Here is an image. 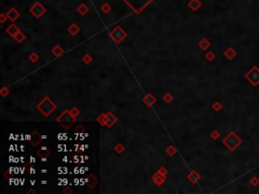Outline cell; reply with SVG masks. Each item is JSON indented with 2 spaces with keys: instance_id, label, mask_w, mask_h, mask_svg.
<instances>
[{
  "instance_id": "6da1fadb",
  "label": "cell",
  "mask_w": 259,
  "mask_h": 194,
  "mask_svg": "<svg viewBox=\"0 0 259 194\" xmlns=\"http://www.w3.org/2000/svg\"><path fill=\"white\" fill-rule=\"evenodd\" d=\"M57 105L51 100V98L45 97L39 104L37 105V108L40 112H42L45 116H49L51 113L56 109Z\"/></svg>"
},
{
  "instance_id": "7a4b0ae2",
  "label": "cell",
  "mask_w": 259,
  "mask_h": 194,
  "mask_svg": "<svg viewBox=\"0 0 259 194\" xmlns=\"http://www.w3.org/2000/svg\"><path fill=\"white\" fill-rule=\"evenodd\" d=\"M223 143L231 151V152H234V151L242 143V140H241L234 132H231L227 137L223 140Z\"/></svg>"
},
{
  "instance_id": "3957f363",
  "label": "cell",
  "mask_w": 259,
  "mask_h": 194,
  "mask_svg": "<svg viewBox=\"0 0 259 194\" xmlns=\"http://www.w3.org/2000/svg\"><path fill=\"white\" fill-rule=\"evenodd\" d=\"M57 122H59L63 127L69 128L70 125H71L73 122H76V118L72 116V114L70 113V110H64V111L60 114V116L57 117Z\"/></svg>"
},
{
  "instance_id": "277c9868",
  "label": "cell",
  "mask_w": 259,
  "mask_h": 194,
  "mask_svg": "<svg viewBox=\"0 0 259 194\" xmlns=\"http://www.w3.org/2000/svg\"><path fill=\"white\" fill-rule=\"evenodd\" d=\"M244 77L250 82L252 86L259 85V68L257 66H253L249 71L244 75Z\"/></svg>"
},
{
  "instance_id": "5b68a950",
  "label": "cell",
  "mask_w": 259,
  "mask_h": 194,
  "mask_svg": "<svg viewBox=\"0 0 259 194\" xmlns=\"http://www.w3.org/2000/svg\"><path fill=\"white\" fill-rule=\"evenodd\" d=\"M127 32H125L124 29L120 26H117L115 29L109 34V37L114 40V42H115L117 44H120V42H123L124 40L127 37Z\"/></svg>"
},
{
  "instance_id": "8992f818",
  "label": "cell",
  "mask_w": 259,
  "mask_h": 194,
  "mask_svg": "<svg viewBox=\"0 0 259 194\" xmlns=\"http://www.w3.org/2000/svg\"><path fill=\"white\" fill-rule=\"evenodd\" d=\"M29 12H31V13L34 17H36V18H40V17H41L43 14L46 12V8H45V7L43 6L39 1H37L36 3H34V5L31 7Z\"/></svg>"
},
{
  "instance_id": "52a82bcc",
  "label": "cell",
  "mask_w": 259,
  "mask_h": 194,
  "mask_svg": "<svg viewBox=\"0 0 259 194\" xmlns=\"http://www.w3.org/2000/svg\"><path fill=\"white\" fill-rule=\"evenodd\" d=\"M42 141H43L42 135H40L37 130H34L32 133V135H31V140H29V142H31L32 145L34 146V147H37V146L42 142Z\"/></svg>"
},
{
  "instance_id": "ba28073f",
  "label": "cell",
  "mask_w": 259,
  "mask_h": 194,
  "mask_svg": "<svg viewBox=\"0 0 259 194\" xmlns=\"http://www.w3.org/2000/svg\"><path fill=\"white\" fill-rule=\"evenodd\" d=\"M165 179H166V175H163L162 173H160L159 171H158V172L153 176V182L157 186H161L164 183Z\"/></svg>"
},
{
  "instance_id": "9c48e42d",
  "label": "cell",
  "mask_w": 259,
  "mask_h": 194,
  "mask_svg": "<svg viewBox=\"0 0 259 194\" xmlns=\"http://www.w3.org/2000/svg\"><path fill=\"white\" fill-rule=\"evenodd\" d=\"M156 101H157L156 97L153 96V95L151 94V93H148V94L146 95L144 98H143V102H144L148 107H151Z\"/></svg>"
},
{
  "instance_id": "30bf717a",
  "label": "cell",
  "mask_w": 259,
  "mask_h": 194,
  "mask_svg": "<svg viewBox=\"0 0 259 194\" xmlns=\"http://www.w3.org/2000/svg\"><path fill=\"white\" fill-rule=\"evenodd\" d=\"M6 16L8 17L9 20L15 21L16 19L21 16V13H19V12L17 11L15 8H11V9H9V11L6 13Z\"/></svg>"
},
{
  "instance_id": "8fae6325",
  "label": "cell",
  "mask_w": 259,
  "mask_h": 194,
  "mask_svg": "<svg viewBox=\"0 0 259 194\" xmlns=\"http://www.w3.org/2000/svg\"><path fill=\"white\" fill-rule=\"evenodd\" d=\"M19 31H21V29H19L18 27H17L14 23L10 24V26H9L6 29V32H7V34H8L10 37H15Z\"/></svg>"
},
{
  "instance_id": "7c38bea8",
  "label": "cell",
  "mask_w": 259,
  "mask_h": 194,
  "mask_svg": "<svg viewBox=\"0 0 259 194\" xmlns=\"http://www.w3.org/2000/svg\"><path fill=\"white\" fill-rule=\"evenodd\" d=\"M117 122V118L115 117L112 112L109 111L106 113V127H112Z\"/></svg>"
},
{
  "instance_id": "4fadbf2b",
  "label": "cell",
  "mask_w": 259,
  "mask_h": 194,
  "mask_svg": "<svg viewBox=\"0 0 259 194\" xmlns=\"http://www.w3.org/2000/svg\"><path fill=\"white\" fill-rule=\"evenodd\" d=\"M187 179H188V180H189L191 183L195 184L197 182H198V180H200V175L197 172V171H191V172H190L189 174H188Z\"/></svg>"
},
{
  "instance_id": "5bb4252c",
  "label": "cell",
  "mask_w": 259,
  "mask_h": 194,
  "mask_svg": "<svg viewBox=\"0 0 259 194\" xmlns=\"http://www.w3.org/2000/svg\"><path fill=\"white\" fill-rule=\"evenodd\" d=\"M50 154H51V152H50L49 149L47 147H42L40 150L37 151V155L40 158H48L50 156Z\"/></svg>"
},
{
  "instance_id": "9a60e30c",
  "label": "cell",
  "mask_w": 259,
  "mask_h": 194,
  "mask_svg": "<svg viewBox=\"0 0 259 194\" xmlns=\"http://www.w3.org/2000/svg\"><path fill=\"white\" fill-rule=\"evenodd\" d=\"M200 6H202V2H200V0H190V1L188 2V7L193 11L198 10V8H200Z\"/></svg>"
},
{
  "instance_id": "2e32d148",
  "label": "cell",
  "mask_w": 259,
  "mask_h": 194,
  "mask_svg": "<svg viewBox=\"0 0 259 194\" xmlns=\"http://www.w3.org/2000/svg\"><path fill=\"white\" fill-rule=\"evenodd\" d=\"M224 55H225V57L227 58L228 60H233L234 58L237 56V52H236L233 48H228L225 51V53H224Z\"/></svg>"
},
{
  "instance_id": "e0dca14e",
  "label": "cell",
  "mask_w": 259,
  "mask_h": 194,
  "mask_svg": "<svg viewBox=\"0 0 259 194\" xmlns=\"http://www.w3.org/2000/svg\"><path fill=\"white\" fill-rule=\"evenodd\" d=\"M97 183H98L97 178L95 177L93 174H90V175L88 176V178H87V184H88V187L89 188H93Z\"/></svg>"
},
{
  "instance_id": "ac0fdd59",
  "label": "cell",
  "mask_w": 259,
  "mask_h": 194,
  "mask_svg": "<svg viewBox=\"0 0 259 194\" xmlns=\"http://www.w3.org/2000/svg\"><path fill=\"white\" fill-rule=\"evenodd\" d=\"M52 53H53V54H54L57 58H59V57H61L63 54H64V50L62 49V47H61V46H59V45H57V46H55L54 48H53Z\"/></svg>"
},
{
  "instance_id": "d6986e66",
  "label": "cell",
  "mask_w": 259,
  "mask_h": 194,
  "mask_svg": "<svg viewBox=\"0 0 259 194\" xmlns=\"http://www.w3.org/2000/svg\"><path fill=\"white\" fill-rule=\"evenodd\" d=\"M198 47H200L203 51H205V50H208V48L211 47V42H208V40L205 37V39H203L202 41L198 42Z\"/></svg>"
},
{
  "instance_id": "ffe728a7",
  "label": "cell",
  "mask_w": 259,
  "mask_h": 194,
  "mask_svg": "<svg viewBox=\"0 0 259 194\" xmlns=\"http://www.w3.org/2000/svg\"><path fill=\"white\" fill-rule=\"evenodd\" d=\"M68 31H69V34H71L72 36H76L78 32L80 31V29H79V26H78L77 24L72 23L71 26L68 27Z\"/></svg>"
},
{
  "instance_id": "44dd1931",
  "label": "cell",
  "mask_w": 259,
  "mask_h": 194,
  "mask_svg": "<svg viewBox=\"0 0 259 194\" xmlns=\"http://www.w3.org/2000/svg\"><path fill=\"white\" fill-rule=\"evenodd\" d=\"M88 10H89V8H88V7H87L86 5H85L84 3L80 4V5L77 7V11H78V13H80V14H81V15H85V14H86L87 12H88Z\"/></svg>"
},
{
  "instance_id": "7402d4cb",
  "label": "cell",
  "mask_w": 259,
  "mask_h": 194,
  "mask_svg": "<svg viewBox=\"0 0 259 194\" xmlns=\"http://www.w3.org/2000/svg\"><path fill=\"white\" fill-rule=\"evenodd\" d=\"M96 120H97V122L100 123L101 127H105V125H106V114L101 113V114L96 118Z\"/></svg>"
},
{
  "instance_id": "603a6c76",
  "label": "cell",
  "mask_w": 259,
  "mask_h": 194,
  "mask_svg": "<svg viewBox=\"0 0 259 194\" xmlns=\"http://www.w3.org/2000/svg\"><path fill=\"white\" fill-rule=\"evenodd\" d=\"M13 39L15 40V41L18 42V44H21V42H22L24 41V40H26V34H24L23 32L19 31L18 34H17L16 36L13 37Z\"/></svg>"
},
{
  "instance_id": "cb8c5ba5",
  "label": "cell",
  "mask_w": 259,
  "mask_h": 194,
  "mask_svg": "<svg viewBox=\"0 0 259 194\" xmlns=\"http://www.w3.org/2000/svg\"><path fill=\"white\" fill-rule=\"evenodd\" d=\"M176 152H177V150L173 147V146H169V147L166 149V153H167V155H169V156H174Z\"/></svg>"
},
{
  "instance_id": "d4e9b609",
  "label": "cell",
  "mask_w": 259,
  "mask_h": 194,
  "mask_svg": "<svg viewBox=\"0 0 259 194\" xmlns=\"http://www.w3.org/2000/svg\"><path fill=\"white\" fill-rule=\"evenodd\" d=\"M125 150V148L124 147V145H122V143H117V145L114 147V151L117 154H122Z\"/></svg>"
},
{
  "instance_id": "484cf974",
  "label": "cell",
  "mask_w": 259,
  "mask_h": 194,
  "mask_svg": "<svg viewBox=\"0 0 259 194\" xmlns=\"http://www.w3.org/2000/svg\"><path fill=\"white\" fill-rule=\"evenodd\" d=\"M205 58L208 60V62H212V61H214V59H215V58H216V55L214 54V53H213L212 51H211V52H208L207 54H205Z\"/></svg>"
},
{
  "instance_id": "4316f807",
  "label": "cell",
  "mask_w": 259,
  "mask_h": 194,
  "mask_svg": "<svg viewBox=\"0 0 259 194\" xmlns=\"http://www.w3.org/2000/svg\"><path fill=\"white\" fill-rule=\"evenodd\" d=\"M163 99H164V101H165V102L170 103V102L173 100V96H172V94H170L169 92H167V93H166V94L164 95V96H163Z\"/></svg>"
},
{
  "instance_id": "83f0119b",
  "label": "cell",
  "mask_w": 259,
  "mask_h": 194,
  "mask_svg": "<svg viewBox=\"0 0 259 194\" xmlns=\"http://www.w3.org/2000/svg\"><path fill=\"white\" fill-rule=\"evenodd\" d=\"M101 10L102 12H104V13H109V12L112 10V7H110L109 3H105L101 6Z\"/></svg>"
},
{
  "instance_id": "f1b7e54d",
  "label": "cell",
  "mask_w": 259,
  "mask_h": 194,
  "mask_svg": "<svg viewBox=\"0 0 259 194\" xmlns=\"http://www.w3.org/2000/svg\"><path fill=\"white\" fill-rule=\"evenodd\" d=\"M70 113H71L72 116L74 117V118H77V116H78V115H79L80 111H79V109H78L77 107H73L72 109L70 110Z\"/></svg>"
},
{
  "instance_id": "f546056e",
  "label": "cell",
  "mask_w": 259,
  "mask_h": 194,
  "mask_svg": "<svg viewBox=\"0 0 259 194\" xmlns=\"http://www.w3.org/2000/svg\"><path fill=\"white\" fill-rule=\"evenodd\" d=\"M212 107H213V109L215 110V111H220V110L222 109V107H223V106H222V104H221V103L219 102V101H216V102L213 104V106H212Z\"/></svg>"
},
{
  "instance_id": "4dcf8cb0",
  "label": "cell",
  "mask_w": 259,
  "mask_h": 194,
  "mask_svg": "<svg viewBox=\"0 0 259 194\" xmlns=\"http://www.w3.org/2000/svg\"><path fill=\"white\" fill-rule=\"evenodd\" d=\"M82 62L83 63H85V64H89L90 62H92V58H91V56H90V55H85L84 57L82 58Z\"/></svg>"
},
{
  "instance_id": "1f68e13d",
  "label": "cell",
  "mask_w": 259,
  "mask_h": 194,
  "mask_svg": "<svg viewBox=\"0 0 259 194\" xmlns=\"http://www.w3.org/2000/svg\"><path fill=\"white\" fill-rule=\"evenodd\" d=\"M249 182H250V184L252 186L256 187V186H257L258 184H259V179L257 177H252V178L250 179V181H249Z\"/></svg>"
},
{
  "instance_id": "d6a6232c",
  "label": "cell",
  "mask_w": 259,
  "mask_h": 194,
  "mask_svg": "<svg viewBox=\"0 0 259 194\" xmlns=\"http://www.w3.org/2000/svg\"><path fill=\"white\" fill-rule=\"evenodd\" d=\"M29 60H31L32 63H36L37 60H39V56H37V53H32V54L29 55Z\"/></svg>"
},
{
  "instance_id": "836d02e7",
  "label": "cell",
  "mask_w": 259,
  "mask_h": 194,
  "mask_svg": "<svg viewBox=\"0 0 259 194\" xmlns=\"http://www.w3.org/2000/svg\"><path fill=\"white\" fill-rule=\"evenodd\" d=\"M211 138H212L213 140H218V138H220V133H219L218 130H213V132L211 133Z\"/></svg>"
},
{
  "instance_id": "e575fe53",
  "label": "cell",
  "mask_w": 259,
  "mask_h": 194,
  "mask_svg": "<svg viewBox=\"0 0 259 194\" xmlns=\"http://www.w3.org/2000/svg\"><path fill=\"white\" fill-rule=\"evenodd\" d=\"M0 93H1V95L3 97H5L6 95H8V93H9V90H8V88H6V87H3L2 88V90L1 91H0Z\"/></svg>"
},
{
  "instance_id": "d590c367",
  "label": "cell",
  "mask_w": 259,
  "mask_h": 194,
  "mask_svg": "<svg viewBox=\"0 0 259 194\" xmlns=\"http://www.w3.org/2000/svg\"><path fill=\"white\" fill-rule=\"evenodd\" d=\"M75 130H76L77 133H84V132H85V127H83V125L79 124V125H77V127H76V128H75Z\"/></svg>"
},
{
  "instance_id": "8d00e7d4",
  "label": "cell",
  "mask_w": 259,
  "mask_h": 194,
  "mask_svg": "<svg viewBox=\"0 0 259 194\" xmlns=\"http://www.w3.org/2000/svg\"><path fill=\"white\" fill-rule=\"evenodd\" d=\"M6 19H8V17L6 16V14H3V13H2L1 15H0V22H1V23H4Z\"/></svg>"
},
{
  "instance_id": "74e56055",
  "label": "cell",
  "mask_w": 259,
  "mask_h": 194,
  "mask_svg": "<svg viewBox=\"0 0 259 194\" xmlns=\"http://www.w3.org/2000/svg\"><path fill=\"white\" fill-rule=\"evenodd\" d=\"M63 192H64L65 194H71V193H73V190L70 187H66L64 190H63Z\"/></svg>"
},
{
  "instance_id": "f35d334b",
  "label": "cell",
  "mask_w": 259,
  "mask_h": 194,
  "mask_svg": "<svg viewBox=\"0 0 259 194\" xmlns=\"http://www.w3.org/2000/svg\"><path fill=\"white\" fill-rule=\"evenodd\" d=\"M159 172H160V173H162L163 175H167V171H166V169H165L164 167L160 168V169H159Z\"/></svg>"
},
{
  "instance_id": "ab89813d",
  "label": "cell",
  "mask_w": 259,
  "mask_h": 194,
  "mask_svg": "<svg viewBox=\"0 0 259 194\" xmlns=\"http://www.w3.org/2000/svg\"><path fill=\"white\" fill-rule=\"evenodd\" d=\"M26 193H27V194H29V193H34V194H36V191H34V189H29V190L27 191Z\"/></svg>"
},
{
  "instance_id": "60d3db41",
  "label": "cell",
  "mask_w": 259,
  "mask_h": 194,
  "mask_svg": "<svg viewBox=\"0 0 259 194\" xmlns=\"http://www.w3.org/2000/svg\"><path fill=\"white\" fill-rule=\"evenodd\" d=\"M78 147H79V146H78V145H75V146H74V151H76L77 149H78Z\"/></svg>"
},
{
  "instance_id": "b9f144b4",
  "label": "cell",
  "mask_w": 259,
  "mask_h": 194,
  "mask_svg": "<svg viewBox=\"0 0 259 194\" xmlns=\"http://www.w3.org/2000/svg\"><path fill=\"white\" fill-rule=\"evenodd\" d=\"M41 160H42V161H44V162H45V161H47V158H41Z\"/></svg>"
},
{
  "instance_id": "7bdbcfd3",
  "label": "cell",
  "mask_w": 259,
  "mask_h": 194,
  "mask_svg": "<svg viewBox=\"0 0 259 194\" xmlns=\"http://www.w3.org/2000/svg\"><path fill=\"white\" fill-rule=\"evenodd\" d=\"M258 151H259V147H258Z\"/></svg>"
}]
</instances>
